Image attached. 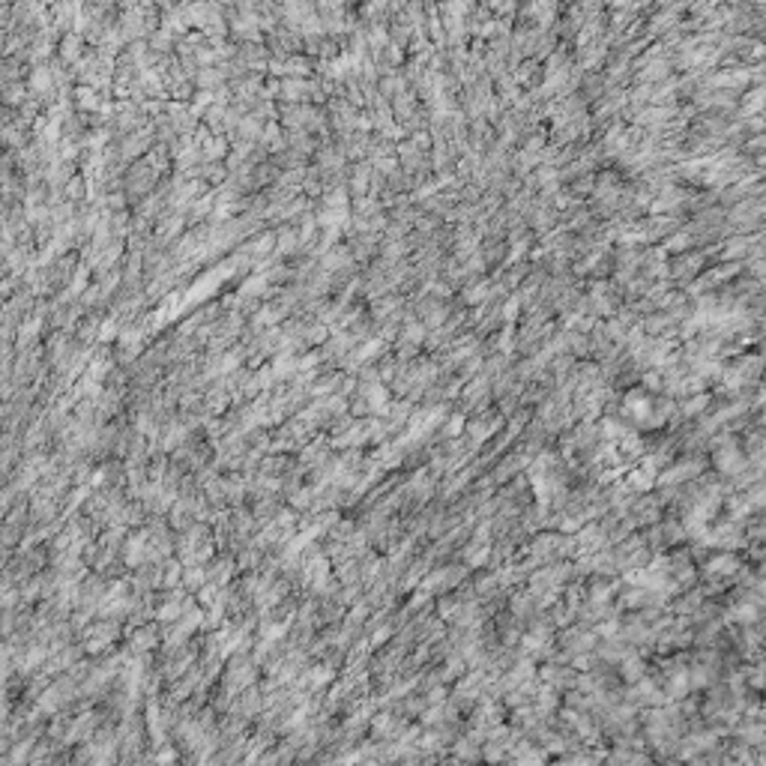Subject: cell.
Here are the masks:
<instances>
[{
    "label": "cell",
    "mask_w": 766,
    "mask_h": 766,
    "mask_svg": "<svg viewBox=\"0 0 766 766\" xmlns=\"http://www.w3.org/2000/svg\"><path fill=\"white\" fill-rule=\"evenodd\" d=\"M736 572H740V563H736V557L728 554V551L706 563V575H710V578H731V575H736Z\"/></svg>",
    "instance_id": "cell-1"
},
{
    "label": "cell",
    "mask_w": 766,
    "mask_h": 766,
    "mask_svg": "<svg viewBox=\"0 0 766 766\" xmlns=\"http://www.w3.org/2000/svg\"><path fill=\"white\" fill-rule=\"evenodd\" d=\"M479 749H482V742H476L470 733L461 736V740H455L452 745V754L458 758L461 763H479Z\"/></svg>",
    "instance_id": "cell-2"
},
{
    "label": "cell",
    "mask_w": 766,
    "mask_h": 766,
    "mask_svg": "<svg viewBox=\"0 0 766 766\" xmlns=\"http://www.w3.org/2000/svg\"><path fill=\"white\" fill-rule=\"evenodd\" d=\"M644 671H646V668H644V659H641V655L629 653L625 659H620V676H623V680L629 683V685L638 683V680H644Z\"/></svg>",
    "instance_id": "cell-3"
},
{
    "label": "cell",
    "mask_w": 766,
    "mask_h": 766,
    "mask_svg": "<svg viewBox=\"0 0 766 766\" xmlns=\"http://www.w3.org/2000/svg\"><path fill=\"white\" fill-rule=\"evenodd\" d=\"M506 745L503 742H482V749H479V760H485L488 766H500L506 760Z\"/></svg>",
    "instance_id": "cell-4"
},
{
    "label": "cell",
    "mask_w": 766,
    "mask_h": 766,
    "mask_svg": "<svg viewBox=\"0 0 766 766\" xmlns=\"http://www.w3.org/2000/svg\"><path fill=\"white\" fill-rule=\"evenodd\" d=\"M485 557H488V551H485V548H476V545H473V548H467V563H470V566L485 563Z\"/></svg>",
    "instance_id": "cell-5"
},
{
    "label": "cell",
    "mask_w": 766,
    "mask_h": 766,
    "mask_svg": "<svg viewBox=\"0 0 766 766\" xmlns=\"http://www.w3.org/2000/svg\"><path fill=\"white\" fill-rule=\"evenodd\" d=\"M78 36H66L63 39V57H78Z\"/></svg>",
    "instance_id": "cell-6"
},
{
    "label": "cell",
    "mask_w": 766,
    "mask_h": 766,
    "mask_svg": "<svg viewBox=\"0 0 766 766\" xmlns=\"http://www.w3.org/2000/svg\"><path fill=\"white\" fill-rule=\"evenodd\" d=\"M437 766H464L458 758H449V760H443V763H437Z\"/></svg>",
    "instance_id": "cell-7"
},
{
    "label": "cell",
    "mask_w": 766,
    "mask_h": 766,
    "mask_svg": "<svg viewBox=\"0 0 766 766\" xmlns=\"http://www.w3.org/2000/svg\"><path fill=\"white\" fill-rule=\"evenodd\" d=\"M664 766H680V760H668V763H664Z\"/></svg>",
    "instance_id": "cell-8"
},
{
    "label": "cell",
    "mask_w": 766,
    "mask_h": 766,
    "mask_svg": "<svg viewBox=\"0 0 766 766\" xmlns=\"http://www.w3.org/2000/svg\"><path fill=\"white\" fill-rule=\"evenodd\" d=\"M0 135H3V120H0Z\"/></svg>",
    "instance_id": "cell-9"
}]
</instances>
